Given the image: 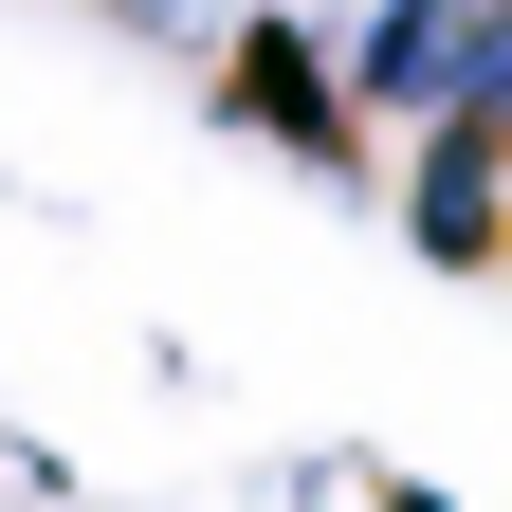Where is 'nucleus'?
I'll return each instance as SVG.
<instances>
[{
	"label": "nucleus",
	"instance_id": "1",
	"mask_svg": "<svg viewBox=\"0 0 512 512\" xmlns=\"http://www.w3.org/2000/svg\"><path fill=\"white\" fill-rule=\"evenodd\" d=\"M330 74H348V128H366V147L421 128V110H494L512 92V0H384L366 37H330Z\"/></svg>",
	"mask_w": 512,
	"mask_h": 512
},
{
	"label": "nucleus",
	"instance_id": "3",
	"mask_svg": "<svg viewBox=\"0 0 512 512\" xmlns=\"http://www.w3.org/2000/svg\"><path fill=\"white\" fill-rule=\"evenodd\" d=\"M403 147V202H421V256H494V110H421V128H384Z\"/></svg>",
	"mask_w": 512,
	"mask_h": 512
},
{
	"label": "nucleus",
	"instance_id": "2",
	"mask_svg": "<svg viewBox=\"0 0 512 512\" xmlns=\"http://www.w3.org/2000/svg\"><path fill=\"white\" fill-rule=\"evenodd\" d=\"M202 55H220V110L256 128V147H293V165H366V128H348V74H330V37H311V19L238 0V19H220Z\"/></svg>",
	"mask_w": 512,
	"mask_h": 512
}]
</instances>
